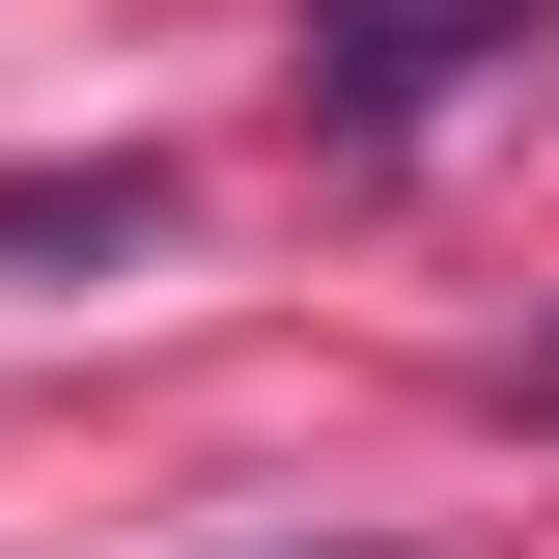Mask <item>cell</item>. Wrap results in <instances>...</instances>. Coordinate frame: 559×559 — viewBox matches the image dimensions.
<instances>
[{
  "instance_id": "1",
  "label": "cell",
  "mask_w": 559,
  "mask_h": 559,
  "mask_svg": "<svg viewBox=\"0 0 559 559\" xmlns=\"http://www.w3.org/2000/svg\"><path fill=\"white\" fill-rule=\"evenodd\" d=\"M476 57H532V0H308V112L336 140H419Z\"/></svg>"
},
{
  "instance_id": "3",
  "label": "cell",
  "mask_w": 559,
  "mask_h": 559,
  "mask_svg": "<svg viewBox=\"0 0 559 559\" xmlns=\"http://www.w3.org/2000/svg\"><path fill=\"white\" fill-rule=\"evenodd\" d=\"M503 392H532V419H559V336H532V364H503Z\"/></svg>"
},
{
  "instance_id": "2",
  "label": "cell",
  "mask_w": 559,
  "mask_h": 559,
  "mask_svg": "<svg viewBox=\"0 0 559 559\" xmlns=\"http://www.w3.org/2000/svg\"><path fill=\"white\" fill-rule=\"evenodd\" d=\"M28 252H168V168H28V197H0V280Z\"/></svg>"
}]
</instances>
